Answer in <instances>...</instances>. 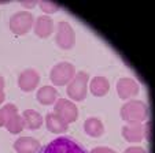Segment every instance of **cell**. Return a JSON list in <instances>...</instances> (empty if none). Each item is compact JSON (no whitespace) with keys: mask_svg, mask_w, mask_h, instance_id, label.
Returning a JSON list of instances; mask_svg holds the SVG:
<instances>
[{"mask_svg":"<svg viewBox=\"0 0 155 153\" xmlns=\"http://www.w3.org/2000/svg\"><path fill=\"white\" fill-rule=\"evenodd\" d=\"M148 116V107L140 100H130L121 108V118L128 124H137Z\"/></svg>","mask_w":155,"mask_h":153,"instance_id":"cell-1","label":"cell"},{"mask_svg":"<svg viewBox=\"0 0 155 153\" xmlns=\"http://www.w3.org/2000/svg\"><path fill=\"white\" fill-rule=\"evenodd\" d=\"M38 153H87L84 148L69 137H59L51 141L44 148H40Z\"/></svg>","mask_w":155,"mask_h":153,"instance_id":"cell-2","label":"cell"},{"mask_svg":"<svg viewBox=\"0 0 155 153\" xmlns=\"http://www.w3.org/2000/svg\"><path fill=\"white\" fill-rule=\"evenodd\" d=\"M74 75H76V70L73 64L69 62H61L51 70L50 79L55 86H63L73 79Z\"/></svg>","mask_w":155,"mask_h":153,"instance_id":"cell-3","label":"cell"},{"mask_svg":"<svg viewBox=\"0 0 155 153\" xmlns=\"http://www.w3.org/2000/svg\"><path fill=\"white\" fill-rule=\"evenodd\" d=\"M33 26V15L29 11L15 12L10 18V29L14 34L22 36L26 34Z\"/></svg>","mask_w":155,"mask_h":153,"instance_id":"cell-4","label":"cell"},{"mask_svg":"<svg viewBox=\"0 0 155 153\" xmlns=\"http://www.w3.org/2000/svg\"><path fill=\"white\" fill-rule=\"evenodd\" d=\"M87 84L88 75L84 71L77 72L68 86V96L74 101H82L87 96Z\"/></svg>","mask_w":155,"mask_h":153,"instance_id":"cell-5","label":"cell"},{"mask_svg":"<svg viewBox=\"0 0 155 153\" xmlns=\"http://www.w3.org/2000/svg\"><path fill=\"white\" fill-rule=\"evenodd\" d=\"M59 118L62 119L66 123H73L74 120L78 116V110H77L76 104L71 103L70 100H66V98H58L55 104V112Z\"/></svg>","mask_w":155,"mask_h":153,"instance_id":"cell-6","label":"cell"},{"mask_svg":"<svg viewBox=\"0 0 155 153\" xmlns=\"http://www.w3.org/2000/svg\"><path fill=\"white\" fill-rule=\"evenodd\" d=\"M76 43V34H74L73 27L70 23L66 21H61L58 23V33H56V44L62 49H70L73 48Z\"/></svg>","mask_w":155,"mask_h":153,"instance_id":"cell-7","label":"cell"},{"mask_svg":"<svg viewBox=\"0 0 155 153\" xmlns=\"http://www.w3.org/2000/svg\"><path fill=\"white\" fill-rule=\"evenodd\" d=\"M40 81V75L36 70L28 69L19 74L18 77V85H19L22 92H32L33 89H36Z\"/></svg>","mask_w":155,"mask_h":153,"instance_id":"cell-8","label":"cell"},{"mask_svg":"<svg viewBox=\"0 0 155 153\" xmlns=\"http://www.w3.org/2000/svg\"><path fill=\"white\" fill-rule=\"evenodd\" d=\"M117 93L122 100L135 97L139 93V85L132 78H121L117 82Z\"/></svg>","mask_w":155,"mask_h":153,"instance_id":"cell-9","label":"cell"},{"mask_svg":"<svg viewBox=\"0 0 155 153\" xmlns=\"http://www.w3.org/2000/svg\"><path fill=\"white\" fill-rule=\"evenodd\" d=\"M17 153H37L40 150V142L32 137H21L14 142Z\"/></svg>","mask_w":155,"mask_h":153,"instance_id":"cell-10","label":"cell"},{"mask_svg":"<svg viewBox=\"0 0 155 153\" xmlns=\"http://www.w3.org/2000/svg\"><path fill=\"white\" fill-rule=\"evenodd\" d=\"M54 32V22L47 15H40L35 22V33L40 38H47Z\"/></svg>","mask_w":155,"mask_h":153,"instance_id":"cell-11","label":"cell"},{"mask_svg":"<svg viewBox=\"0 0 155 153\" xmlns=\"http://www.w3.org/2000/svg\"><path fill=\"white\" fill-rule=\"evenodd\" d=\"M122 137L128 142H140L144 138L143 124H126L122 127Z\"/></svg>","mask_w":155,"mask_h":153,"instance_id":"cell-12","label":"cell"},{"mask_svg":"<svg viewBox=\"0 0 155 153\" xmlns=\"http://www.w3.org/2000/svg\"><path fill=\"white\" fill-rule=\"evenodd\" d=\"M36 97H37L38 103L43 105H51L54 104L55 101H58V90L55 89V88L52 86H43L40 88V89L37 90V94H36Z\"/></svg>","mask_w":155,"mask_h":153,"instance_id":"cell-13","label":"cell"},{"mask_svg":"<svg viewBox=\"0 0 155 153\" xmlns=\"http://www.w3.org/2000/svg\"><path fill=\"white\" fill-rule=\"evenodd\" d=\"M22 119H24V124L28 130H37L43 124V118L37 111L26 110L22 112Z\"/></svg>","mask_w":155,"mask_h":153,"instance_id":"cell-14","label":"cell"},{"mask_svg":"<svg viewBox=\"0 0 155 153\" xmlns=\"http://www.w3.org/2000/svg\"><path fill=\"white\" fill-rule=\"evenodd\" d=\"M108 89H110V84H108V81L104 78V77H95V78H92L91 84H89V90H91V93L94 96H96V97H102V96H104L106 93L108 92Z\"/></svg>","mask_w":155,"mask_h":153,"instance_id":"cell-15","label":"cell"},{"mask_svg":"<svg viewBox=\"0 0 155 153\" xmlns=\"http://www.w3.org/2000/svg\"><path fill=\"white\" fill-rule=\"evenodd\" d=\"M45 124L51 133H63L68 130V123L63 122L56 113L51 112L45 116Z\"/></svg>","mask_w":155,"mask_h":153,"instance_id":"cell-16","label":"cell"},{"mask_svg":"<svg viewBox=\"0 0 155 153\" xmlns=\"http://www.w3.org/2000/svg\"><path fill=\"white\" fill-rule=\"evenodd\" d=\"M84 130L88 135L91 137H100L104 131L102 120H99L97 118H88L84 123Z\"/></svg>","mask_w":155,"mask_h":153,"instance_id":"cell-17","label":"cell"},{"mask_svg":"<svg viewBox=\"0 0 155 153\" xmlns=\"http://www.w3.org/2000/svg\"><path fill=\"white\" fill-rule=\"evenodd\" d=\"M4 127H6V129H7V130H8L11 134H19L21 131L25 129L22 115L17 113V115H14L12 118H10L8 120L4 123Z\"/></svg>","mask_w":155,"mask_h":153,"instance_id":"cell-18","label":"cell"},{"mask_svg":"<svg viewBox=\"0 0 155 153\" xmlns=\"http://www.w3.org/2000/svg\"><path fill=\"white\" fill-rule=\"evenodd\" d=\"M37 4L40 6V8L43 10L45 14H54V12L59 11V8H61L58 4L51 3V2H45V0H43V2H38Z\"/></svg>","mask_w":155,"mask_h":153,"instance_id":"cell-19","label":"cell"},{"mask_svg":"<svg viewBox=\"0 0 155 153\" xmlns=\"http://www.w3.org/2000/svg\"><path fill=\"white\" fill-rule=\"evenodd\" d=\"M2 112H3V115H4V120L7 122L10 118H12L14 115H17L18 108L15 107L14 104H6L3 108H2Z\"/></svg>","mask_w":155,"mask_h":153,"instance_id":"cell-20","label":"cell"},{"mask_svg":"<svg viewBox=\"0 0 155 153\" xmlns=\"http://www.w3.org/2000/svg\"><path fill=\"white\" fill-rule=\"evenodd\" d=\"M89 153H115V150L110 149V148H106V146H97L95 149H92Z\"/></svg>","mask_w":155,"mask_h":153,"instance_id":"cell-21","label":"cell"},{"mask_svg":"<svg viewBox=\"0 0 155 153\" xmlns=\"http://www.w3.org/2000/svg\"><path fill=\"white\" fill-rule=\"evenodd\" d=\"M124 153H147V152L140 146H130V148H128Z\"/></svg>","mask_w":155,"mask_h":153,"instance_id":"cell-22","label":"cell"},{"mask_svg":"<svg viewBox=\"0 0 155 153\" xmlns=\"http://www.w3.org/2000/svg\"><path fill=\"white\" fill-rule=\"evenodd\" d=\"M3 88H4V79H3V77L0 75V104H2L4 101V98H6L4 92H3Z\"/></svg>","mask_w":155,"mask_h":153,"instance_id":"cell-23","label":"cell"},{"mask_svg":"<svg viewBox=\"0 0 155 153\" xmlns=\"http://www.w3.org/2000/svg\"><path fill=\"white\" fill-rule=\"evenodd\" d=\"M150 127H151V122H146V124L143 126V133H144V137H146L147 139H150Z\"/></svg>","mask_w":155,"mask_h":153,"instance_id":"cell-24","label":"cell"},{"mask_svg":"<svg viewBox=\"0 0 155 153\" xmlns=\"http://www.w3.org/2000/svg\"><path fill=\"white\" fill-rule=\"evenodd\" d=\"M22 7H25V8H33V7L37 4V2L36 0H30V2H22Z\"/></svg>","mask_w":155,"mask_h":153,"instance_id":"cell-25","label":"cell"},{"mask_svg":"<svg viewBox=\"0 0 155 153\" xmlns=\"http://www.w3.org/2000/svg\"><path fill=\"white\" fill-rule=\"evenodd\" d=\"M4 123H6V120H4V115H3V112H2V110H0V127L4 126Z\"/></svg>","mask_w":155,"mask_h":153,"instance_id":"cell-26","label":"cell"}]
</instances>
